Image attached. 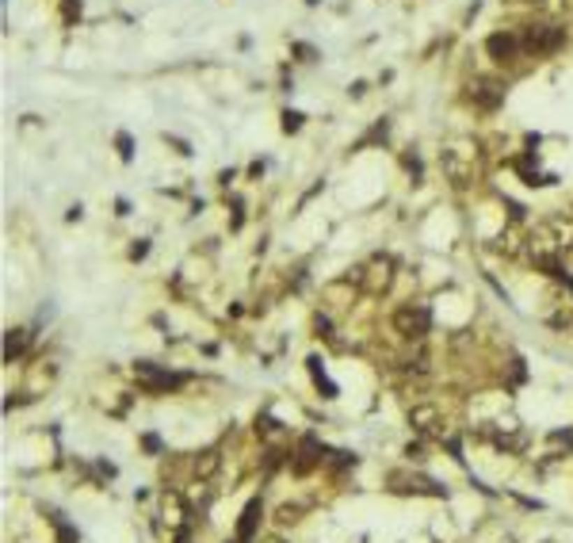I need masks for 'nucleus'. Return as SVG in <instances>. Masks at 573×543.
<instances>
[{
	"mask_svg": "<svg viewBox=\"0 0 573 543\" xmlns=\"http://www.w3.org/2000/svg\"><path fill=\"white\" fill-rule=\"evenodd\" d=\"M409 425H413L416 433L432 436V433H436V425H440V413H436V406H416V410H409Z\"/></svg>",
	"mask_w": 573,
	"mask_h": 543,
	"instance_id": "obj_8",
	"label": "nucleus"
},
{
	"mask_svg": "<svg viewBox=\"0 0 573 543\" xmlns=\"http://www.w3.org/2000/svg\"><path fill=\"white\" fill-rule=\"evenodd\" d=\"M486 50L493 61H516L523 54V38H520V31H497V35H489Z\"/></svg>",
	"mask_w": 573,
	"mask_h": 543,
	"instance_id": "obj_4",
	"label": "nucleus"
},
{
	"mask_svg": "<svg viewBox=\"0 0 573 543\" xmlns=\"http://www.w3.org/2000/svg\"><path fill=\"white\" fill-rule=\"evenodd\" d=\"M428 326H432V314L424 310V306H413V303H405L401 310L394 314V329L405 340H424V333H428Z\"/></svg>",
	"mask_w": 573,
	"mask_h": 543,
	"instance_id": "obj_2",
	"label": "nucleus"
},
{
	"mask_svg": "<svg viewBox=\"0 0 573 543\" xmlns=\"http://www.w3.org/2000/svg\"><path fill=\"white\" fill-rule=\"evenodd\" d=\"M310 375H314V383H317V386H321V391H325V398H337V386H333L329 379H325V371H321V360H317V356H314V360H310Z\"/></svg>",
	"mask_w": 573,
	"mask_h": 543,
	"instance_id": "obj_11",
	"label": "nucleus"
},
{
	"mask_svg": "<svg viewBox=\"0 0 573 543\" xmlns=\"http://www.w3.org/2000/svg\"><path fill=\"white\" fill-rule=\"evenodd\" d=\"M470 100L478 103L481 111H497L505 103V85H497V80H489V77H474L470 80Z\"/></svg>",
	"mask_w": 573,
	"mask_h": 543,
	"instance_id": "obj_5",
	"label": "nucleus"
},
{
	"mask_svg": "<svg viewBox=\"0 0 573 543\" xmlns=\"http://www.w3.org/2000/svg\"><path fill=\"white\" fill-rule=\"evenodd\" d=\"M272 543H280V540H272Z\"/></svg>",
	"mask_w": 573,
	"mask_h": 543,
	"instance_id": "obj_16",
	"label": "nucleus"
},
{
	"mask_svg": "<svg viewBox=\"0 0 573 543\" xmlns=\"http://www.w3.org/2000/svg\"><path fill=\"white\" fill-rule=\"evenodd\" d=\"M298 126H302V115H298V111H283V131L294 134Z\"/></svg>",
	"mask_w": 573,
	"mask_h": 543,
	"instance_id": "obj_12",
	"label": "nucleus"
},
{
	"mask_svg": "<svg viewBox=\"0 0 573 543\" xmlns=\"http://www.w3.org/2000/svg\"><path fill=\"white\" fill-rule=\"evenodd\" d=\"M73 15H80V0H65V20H73Z\"/></svg>",
	"mask_w": 573,
	"mask_h": 543,
	"instance_id": "obj_14",
	"label": "nucleus"
},
{
	"mask_svg": "<svg viewBox=\"0 0 573 543\" xmlns=\"http://www.w3.org/2000/svg\"><path fill=\"white\" fill-rule=\"evenodd\" d=\"M321 448H317V436H302V444H298V451H294V471L298 475H306L314 463H321Z\"/></svg>",
	"mask_w": 573,
	"mask_h": 543,
	"instance_id": "obj_6",
	"label": "nucleus"
},
{
	"mask_svg": "<svg viewBox=\"0 0 573 543\" xmlns=\"http://www.w3.org/2000/svg\"><path fill=\"white\" fill-rule=\"evenodd\" d=\"M134 379L145 386L150 394H165V391H176L180 383H184V375H176V371H165L157 368V363H134Z\"/></svg>",
	"mask_w": 573,
	"mask_h": 543,
	"instance_id": "obj_3",
	"label": "nucleus"
},
{
	"mask_svg": "<svg viewBox=\"0 0 573 543\" xmlns=\"http://www.w3.org/2000/svg\"><path fill=\"white\" fill-rule=\"evenodd\" d=\"M27 340H31L27 329H8V337H4V360L12 363L15 356H23V352H27Z\"/></svg>",
	"mask_w": 573,
	"mask_h": 543,
	"instance_id": "obj_9",
	"label": "nucleus"
},
{
	"mask_svg": "<svg viewBox=\"0 0 573 543\" xmlns=\"http://www.w3.org/2000/svg\"><path fill=\"white\" fill-rule=\"evenodd\" d=\"M218 463H222V456H218V448H207V451H203L199 459H195V475H199V478H210V475L218 471Z\"/></svg>",
	"mask_w": 573,
	"mask_h": 543,
	"instance_id": "obj_10",
	"label": "nucleus"
},
{
	"mask_svg": "<svg viewBox=\"0 0 573 543\" xmlns=\"http://www.w3.org/2000/svg\"><path fill=\"white\" fill-rule=\"evenodd\" d=\"M115 142H119V157H122V161H130V157H134V150H130V145H134V142H130V134H119Z\"/></svg>",
	"mask_w": 573,
	"mask_h": 543,
	"instance_id": "obj_13",
	"label": "nucleus"
},
{
	"mask_svg": "<svg viewBox=\"0 0 573 543\" xmlns=\"http://www.w3.org/2000/svg\"><path fill=\"white\" fill-rule=\"evenodd\" d=\"M523 38V54H554L562 50V43H566V27H554V23H528V27L520 31Z\"/></svg>",
	"mask_w": 573,
	"mask_h": 543,
	"instance_id": "obj_1",
	"label": "nucleus"
},
{
	"mask_svg": "<svg viewBox=\"0 0 573 543\" xmlns=\"http://www.w3.org/2000/svg\"><path fill=\"white\" fill-rule=\"evenodd\" d=\"M145 253H150V245H145V241H138V245L134 249H130V256H134V261H142V256Z\"/></svg>",
	"mask_w": 573,
	"mask_h": 543,
	"instance_id": "obj_15",
	"label": "nucleus"
},
{
	"mask_svg": "<svg viewBox=\"0 0 573 543\" xmlns=\"http://www.w3.org/2000/svg\"><path fill=\"white\" fill-rule=\"evenodd\" d=\"M260 513H264V505H260V498H252L241 513V524H237V540L241 543L252 540V532H256V524H260Z\"/></svg>",
	"mask_w": 573,
	"mask_h": 543,
	"instance_id": "obj_7",
	"label": "nucleus"
}]
</instances>
